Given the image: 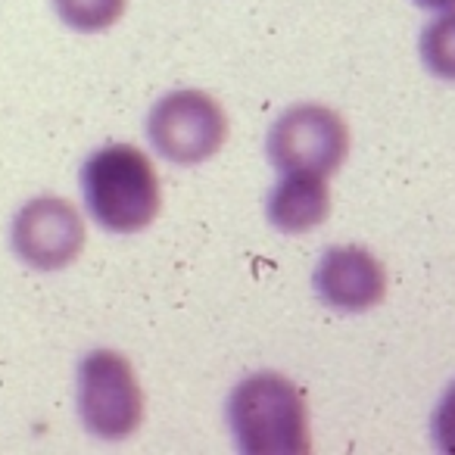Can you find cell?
<instances>
[{"label": "cell", "instance_id": "5b68a950", "mask_svg": "<svg viewBox=\"0 0 455 455\" xmlns=\"http://www.w3.org/2000/svg\"><path fill=\"white\" fill-rule=\"evenodd\" d=\"M150 140L178 165L206 163L225 147L228 116L203 91H175L150 113Z\"/></svg>", "mask_w": 455, "mask_h": 455}, {"label": "cell", "instance_id": "30bf717a", "mask_svg": "<svg viewBox=\"0 0 455 455\" xmlns=\"http://www.w3.org/2000/svg\"><path fill=\"white\" fill-rule=\"evenodd\" d=\"M53 4L66 26L78 32H103L122 20L128 0H53Z\"/></svg>", "mask_w": 455, "mask_h": 455}, {"label": "cell", "instance_id": "ba28073f", "mask_svg": "<svg viewBox=\"0 0 455 455\" xmlns=\"http://www.w3.org/2000/svg\"><path fill=\"white\" fill-rule=\"evenodd\" d=\"M331 212V190L322 175L287 172L284 181L272 190L268 219L284 235H306L318 228Z\"/></svg>", "mask_w": 455, "mask_h": 455}, {"label": "cell", "instance_id": "8fae6325", "mask_svg": "<svg viewBox=\"0 0 455 455\" xmlns=\"http://www.w3.org/2000/svg\"><path fill=\"white\" fill-rule=\"evenodd\" d=\"M434 440L443 452L455 455V384L446 390L443 403L436 405V415H434Z\"/></svg>", "mask_w": 455, "mask_h": 455}, {"label": "cell", "instance_id": "7c38bea8", "mask_svg": "<svg viewBox=\"0 0 455 455\" xmlns=\"http://www.w3.org/2000/svg\"><path fill=\"white\" fill-rule=\"evenodd\" d=\"M415 4H421V7L427 10H452L455 0H415Z\"/></svg>", "mask_w": 455, "mask_h": 455}, {"label": "cell", "instance_id": "52a82bcc", "mask_svg": "<svg viewBox=\"0 0 455 455\" xmlns=\"http://www.w3.org/2000/svg\"><path fill=\"white\" fill-rule=\"evenodd\" d=\"M315 291L331 309L340 312H365L384 299L387 272L368 250L337 247L328 250L318 262Z\"/></svg>", "mask_w": 455, "mask_h": 455}, {"label": "cell", "instance_id": "7a4b0ae2", "mask_svg": "<svg viewBox=\"0 0 455 455\" xmlns=\"http://www.w3.org/2000/svg\"><path fill=\"white\" fill-rule=\"evenodd\" d=\"M228 421L237 446L250 455H303L312 449L303 393L275 371L250 374L237 384Z\"/></svg>", "mask_w": 455, "mask_h": 455}, {"label": "cell", "instance_id": "8992f818", "mask_svg": "<svg viewBox=\"0 0 455 455\" xmlns=\"http://www.w3.org/2000/svg\"><path fill=\"white\" fill-rule=\"evenodd\" d=\"M13 247L32 268L57 272L84 250V221L69 200L38 196L16 215Z\"/></svg>", "mask_w": 455, "mask_h": 455}, {"label": "cell", "instance_id": "277c9868", "mask_svg": "<svg viewBox=\"0 0 455 455\" xmlns=\"http://www.w3.org/2000/svg\"><path fill=\"white\" fill-rule=\"evenodd\" d=\"M349 153V128L334 109L299 103L268 132V156L281 172L334 175Z\"/></svg>", "mask_w": 455, "mask_h": 455}, {"label": "cell", "instance_id": "6da1fadb", "mask_svg": "<svg viewBox=\"0 0 455 455\" xmlns=\"http://www.w3.org/2000/svg\"><path fill=\"white\" fill-rule=\"evenodd\" d=\"M88 209L107 231L134 235L153 225L163 209V188L150 156L132 144L97 150L82 169Z\"/></svg>", "mask_w": 455, "mask_h": 455}, {"label": "cell", "instance_id": "3957f363", "mask_svg": "<svg viewBox=\"0 0 455 455\" xmlns=\"http://www.w3.org/2000/svg\"><path fill=\"white\" fill-rule=\"evenodd\" d=\"M78 409L91 434L125 440L144 421V393L125 355L97 349L78 368Z\"/></svg>", "mask_w": 455, "mask_h": 455}, {"label": "cell", "instance_id": "9c48e42d", "mask_svg": "<svg viewBox=\"0 0 455 455\" xmlns=\"http://www.w3.org/2000/svg\"><path fill=\"white\" fill-rule=\"evenodd\" d=\"M421 57L434 76L455 82V7L424 28Z\"/></svg>", "mask_w": 455, "mask_h": 455}]
</instances>
